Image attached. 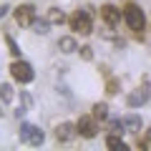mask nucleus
Here are the masks:
<instances>
[{
    "mask_svg": "<svg viewBox=\"0 0 151 151\" xmlns=\"http://www.w3.org/2000/svg\"><path fill=\"white\" fill-rule=\"evenodd\" d=\"M70 30L81 33V35H91V33H93L91 13H88V10H76L73 15H70Z\"/></svg>",
    "mask_w": 151,
    "mask_h": 151,
    "instance_id": "nucleus-1",
    "label": "nucleus"
},
{
    "mask_svg": "<svg viewBox=\"0 0 151 151\" xmlns=\"http://www.w3.org/2000/svg\"><path fill=\"white\" fill-rule=\"evenodd\" d=\"M124 18H126V23H129V28H131V30H136V33H141V30H144L146 18H144V10H141L139 5L129 3V5L124 8Z\"/></svg>",
    "mask_w": 151,
    "mask_h": 151,
    "instance_id": "nucleus-2",
    "label": "nucleus"
},
{
    "mask_svg": "<svg viewBox=\"0 0 151 151\" xmlns=\"http://www.w3.org/2000/svg\"><path fill=\"white\" fill-rule=\"evenodd\" d=\"M43 139H45V134L38 129V126H33V124H23L20 126V141H23V144L40 146V144H43Z\"/></svg>",
    "mask_w": 151,
    "mask_h": 151,
    "instance_id": "nucleus-3",
    "label": "nucleus"
},
{
    "mask_svg": "<svg viewBox=\"0 0 151 151\" xmlns=\"http://www.w3.org/2000/svg\"><path fill=\"white\" fill-rule=\"evenodd\" d=\"M10 73H13V78H15L18 83H30L33 81V65L30 63H25V60H15V63L10 65Z\"/></svg>",
    "mask_w": 151,
    "mask_h": 151,
    "instance_id": "nucleus-4",
    "label": "nucleus"
},
{
    "mask_svg": "<svg viewBox=\"0 0 151 151\" xmlns=\"http://www.w3.org/2000/svg\"><path fill=\"white\" fill-rule=\"evenodd\" d=\"M76 131H78L83 139H93V136L98 134V124H96L93 116H81L78 124H76Z\"/></svg>",
    "mask_w": 151,
    "mask_h": 151,
    "instance_id": "nucleus-5",
    "label": "nucleus"
},
{
    "mask_svg": "<svg viewBox=\"0 0 151 151\" xmlns=\"http://www.w3.org/2000/svg\"><path fill=\"white\" fill-rule=\"evenodd\" d=\"M33 20H35V8L33 5H18L15 8V23L23 28H30Z\"/></svg>",
    "mask_w": 151,
    "mask_h": 151,
    "instance_id": "nucleus-6",
    "label": "nucleus"
},
{
    "mask_svg": "<svg viewBox=\"0 0 151 151\" xmlns=\"http://www.w3.org/2000/svg\"><path fill=\"white\" fill-rule=\"evenodd\" d=\"M101 20L108 28H116L121 23V10H116L113 5H101Z\"/></svg>",
    "mask_w": 151,
    "mask_h": 151,
    "instance_id": "nucleus-7",
    "label": "nucleus"
},
{
    "mask_svg": "<svg viewBox=\"0 0 151 151\" xmlns=\"http://www.w3.org/2000/svg\"><path fill=\"white\" fill-rule=\"evenodd\" d=\"M73 134H78V131H76V126L68 124V121H63V124L55 126V139H58V141H70Z\"/></svg>",
    "mask_w": 151,
    "mask_h": 151,
    "instance_id": "nucleus-8",
    "label": "nucleus"
},
{
    "mask_svg": "<svg viewBox=\"0 0 151 151\" xmlns=\"http://www.w3.org/2000/svg\"><path fill=\"white\" fill-rule=\"evenodd\" d=\"M124 129L126 134H139L141 131V116H136V113H129V116H124Z\"/></svg>",
    "mask_w": 151,
    "mask_h": 151,
    "instance_id": "nucleus-9",
    "label": "nucleus"
},
{
    "mask_svg": "<svg viewBox=\"0 0 151 151\" xmlns=\"http://www.w3.org/2000/svg\"><path fill=\"white\" fill-rule=\"evenodd\" d=\"M146 101H149V91H146V88H141V91H136V93H131V96H129V106L131 108L144 106Z\"/></svg>",
    "mask_w": 151,
    "mask_h": 151,
    "instance_id": "nucleus-10",
    "label": "nucleus"
},
{
    "mask_svg": "<svg viewBox=\"0 0 151 151\" xmlns=\"http://www.w3.org/2000/svg\"><path fill=\"white\" fill-rule=\"evenodd\" d=\"M58 48L63 50V53H76V50H78V45H76V38H70V35L60 38V40H58Z\"/></svg>",
    "mask_w": 151,
    "mask_h": 151,
    "instance_id": "nucleus-11",
    "label": "nucleus"
},
{
    "mask_svg": "<svg viewBox=\"0 0 151 151\" xmlns=\"http://www.w3.org/2000/svg\"><path fill=\"white\" fill-rule=\"evenodd\" d=\"M48 20L53 23V25H63L65 23V13L60 10V8H50L48 10Z\"/></svg>",
    "mask_w": 151,
    "mask_h": 151,
    "instance_id": "nucleus-12",
    "label": "nucleus"
},
{
    "mask_svg": "<svg viewBox=\"0 0 151 151\" xmlns=\"http://www.w3.org/2000/svg\"><path fill=\"white\" fill-rule=\"evenodd\" d=\"M106 146H108V149H121V151H129V146H126L124 141H121V136H116V134L106 139Z\"/></svg>",
    "mask_w": 151,
    "mask_h": 151,
    "instance_id": "nucleus-13",
    "label": "nucleus"
},
{
    "mask_svg": "<svg viewBox=\"0 0 151 151\" xmlns=\"http://www.w3.org/2000/svg\"><path fill=\"white\" fill-rule=\"evenodd\" d=\"M0 101H3V103H10L13 101V86H10V83H0Z\"/></svg>",
    "mask_w": 151,
    "mask_h": 151,
    "instance_id": "nucleus-14",
    "label": "nucleus"
},
{
    "mask_svg": "<svg viewBox=\"0 0 151 151\" xmlns=\"http://www.w3.org/2000/svg\"><path fill=\"white\" fill-rule=\"evenodd\" d=\"M93 119H108V106H106V103H96V106H93Z\"/></svg>",
    "mask_w": 151,
    "mask_h": 151,
    "instance_id": "nucleus-15",
    "label": "nucleus"
},
{
    "mask_svg": "<svg viewBox=\"0 0 151 151\" xmlns=\"http://www.w3.org/2000/svg\"><path fill=\"white\" fill-rule=\"evenodd\" d=\"M48 25H50V20H33V30L35 33H40V35H45V33H48Z\"/></svg>",
    "mask_w": 151,
    "mask_h": 151,
    "instance_id": "nucleus-16",
    "label": "nucleus"
},
{
    "mask_svg": "<svg viewBox=\"0 0 151 151\" xmlns=\"http://www.w3.org/2000/svg\"><path fill=\"white\" fill-rule=\"evenodd\" d=\"M5 43H8V48H10V53H13V55H15V58H18V55H20V48H18V43H15V40H13L10 35H5Z\"/></svg>",
    "mask_w": 151,
    "mask_h": 151,
    "instance_id": "nucleus-17",
    "label": "nucleus"
},
{
    "mask_svg": "<svg viewBox=\"0 0 151 151\" xmlns=\"http://www.w3.org/2000/svg\"><path fill=\"white\" fill-rule=\"evenodd\" d=\"M111 131H113V134H124V121H121V119H113L111 121Z\"/></svg>",
    "mask_w": 151,
    "mask_h": 151,
    "instance_id": "nucleus-18",
    "label": "nucleus"
},
{
    "mask_svg": "<svg viewBox=\"0 0 151 151\" xmlns=\"http://www.w3.org/2000/svg\"><path fill=\"white\" fill-rule=\"evenodd\" d=\"M106 93H111V96H113V93H119V81H116V78H111V81L106 83Z\"/></svg>",
    "mask_w": 151,
    "mask_h": 151,
    "instance_id": "nucleus-19",
    "label": "nucleus"
},
{
    "mask_svg": "<svg viewBox=\"0 0 151 151\" xmlns=\"http://www.w3.org/2000/svg\"><path fill=\"white\" fill-rule=\"evenodd\" d=\"M81 55H83L86 60H91V58H93V50L88 48V45H83V48H81Z\"/></svg>",
    "mask_w": 151,
    "mask_h": 151,
    "instance_id": "nucleus-20",
    "label": "nucleus"
},
{
    "mask_svg": "<svg viewBox=\"0 0 151 151\" xmlns=\"http://www.w3.org/2000/svg\"><path fill=\"white\" fill-rule=\"evenodd\" d=\"M141 149H151V131H149V136L141 141Z\"/></svg>",
    "mask_w": 151,
    "mask_h": 151,
    "instance_id": "nucleus-21",
    "label": "nucleus"
},
{
    "mask_svg": "<svg viewBox=\"0 0 151 151\" xmlns=\"http://www.w3.org/2000/svg\"><path fill=\"white\" fill-rule=\"evenodd\" d=\"M8 10H10V8H8V5H0V18L5 15V13H8Z\"/></svg>",
    "mask_w": 151,
    "mask_h": 151,
    "instance_id": "nucleus-22",
    "label": "nucleus"
}]
</instances>
